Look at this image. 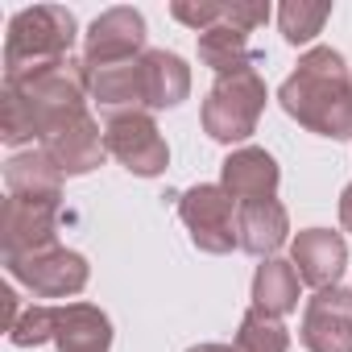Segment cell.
<instances>
[{
  "mask_svg": "<svg viewBox=\"0 0 352 352\" xmlns=\"http://www.w3.org/2000/svg\"><path fill=\"white\" fill-rule=\"evenodd\" d=\"M278 104L307 133L352 141V71L340 50L311 46L298 58V67L282 79Z\"/></svg>",
  "mask_w": 352,
  "mask_h": 352,
  "instance_id": "6da1fadb",
  "label": "cell"
},
{
  "mask_svg": "<svg viewBox=\"0 0 352 352\" xmlns=\"http://www.w3.org/2000/svg\"><path fill=\"white\" fill-rule=\"evenodd\" d=\"M5 91L30 112L34 129H38V145L58 133L63 124L87 116L91 108V83H87V63L83 58H58V63H46L38 71H25V75H13L5 79Z\"/></svg>",
  "mask_w": 352,
  "mask_h": 352,
  "instance_id": "7a4b0ae2",
  "label": "cell"
},
{
  "mask_svg": "<svg viewBox=\"0 0 352 352\" xmlns=\"http://www.w3.org/2000/svg\"><path fill=\"white\" fill-rule=\"evenodd\" d=\"M75 38H79V21L63 5H34V9L13 13L9 34H5V79L71 58Z\"/></svg>",
  "mask_w": 352,
  "mask_h": 352,
  "instance_id": "3957f363",
  "label": "cell"
},
{
  "mask_svg": "<svg viewBox=\"0 0 352 352\" xmlns=\"http://www.w3.org/2000/svg\"><path fill=\"white\" fill-rule=\"evenodd\" d=\"M265 100H270V87H265V75L257 67L216 79L212 91H208V100H204V108H199L204 133L212 141H220V145L249 141L257 133V124H261Z\"/></svg>",
  "mask_w": 352,
  "mask_h": 352,
  "instance_id": "277c9868",
  "label": "cell"
},
{
  "mask_svg": "<svg viewBox=\"0 0 352 352\" xmlns=\"http://www.w3.org/2000/svg\"><path fill=\"white\" fill-rule=\"evenodd\" d=\"M236 212H241V204L220 183H199V187H187L179 195V220L187 224L191 245L199 253H212V257H224V253L241 249Z\"/></svg>",
  "mask_w": 352,
  "mask_h": 352,
  "instance_id": "5b68a950",
  "label": "cell"
},
{
  "mask_svg": "<svg viewBox=\"0 0 352 352\" xmlns=\"http://www.w3.org/2000/svg\"><path fill=\"white\" fill-rule=\"evenodd\" d=\"M108 153L137 179H157L170 166V145L153 120V112H112L104 116Z\"/></svg>",
  "mask_w": 352,
  "mask_h": 352,
  "instance_id": "8992f818",
  "label": "cell"
},
{
  "mask_svg": "<svg viewBox=\"0 0 352 352\" xmlns=\"http://www.w3.org/2000/svg\"><path fill=\"white\" fill-rule=\"evenodd\" d=\"M5 270L34 298H75V294H83L87 278H91L87 257L75 253V249H67V245H54L46 253H34V257L5 261Z\"/></svg>",
  "mask_w": 352,
  "mask_h": 352,
  "instance_id": "52a82bcc",
  "label": "cell"
},
{
  "mask_svg": "<svg viewBox=\"0 0 352 352\" xmlns=\"http://www.w3.org/2000/svg\"><path fill=\"white\" fill-rule=\"evenodd\" d=\"M145 17L129 5H116V9H104L87 34H83V63L87 71L96 67H112V63H129V58H141L149 46H145Z\"/></svg>",
  "mask_w": 352,
  "mask_h": 352,
  "instance_id": "ba28073f",
  "label": "cell"
},
{
  "mask_svg": "<svg viewBox=\"0 0 352 352\" xmlns=\"http://www.w3.org/2000/svg\"><path fill=\"white\" fill-rule=\"evenodd\" d=\"M58 216H63V204L5 199V212H0V249H5V261L54 249L58 245Z\"/></svg>",
  "mask_w": 352,
  "mask_h": 352,
  "instance_id": "9c48e42d",
  "label": "cell"
},
{
  "mask_svg": "<svg viewBox=\"0 0 352 352\" xmlns=\"http://www.w3.org/2000/svg\"><path fill=\"white\" fill-rule=\"evenodd\" d=\"M298 340L307 352H352V290H315L302 307Z\"/></svg>",
  "mask_w": 352,
  "mask_h": 352,
  "instance_id": "30bf717a",
  "label": "cell"
},
{
  "mask_svg": "<svg viewBox=\"0 0 352 352\" xmlns=\"http://www.w3.org/2000/svg\"><path fill=\"white\" fill-rule=\"evenodd\" d=\"M58 170H63V179H83V174L100 170L104 157H108V141H104V124L87 112L71 124H63L58 133H50L42 145H38Z\"/></svg>",
  "mask_w": 352,
  "mask_h": 352,
  "instance_id": "8fae6325",
  "label": "cell"
},
{
  "mask_svg": "<svg viewBox=\"0 0 352 352\" xmlns=\"http://www.w3.org/2000/svg\"><path fill=\"white\" fill-rule=\"evenodd\" d=\"M290 261H294L302 286L331 290V286H340V278L348 270V241H344V232H331V228H302L290 241Z\"/></svg>",
  "mask_w": 352,
  "mask_h": 352,
  "instance_id": "7c38bea8",
  "label": "cell"
},
{
  "mask_svg": "<svg viewBox=\"0 0 352 352\" xmlns=\"http://www.w3.org/2000/svg\"><path fill=\"white\" fill-rule=\"evenodd\" d=\"M278 183L282 170L278 157L261 145H241L220 162V187L236 199V204H253V199H278Z\"/></svg>",
  "mask_w": 352,
  "mask_h": 352,
  "instance_id": "4fadbf2b",
  "label": "cell"
},
{
  "mask_svg": "<svg viewBox=\"0 0 352 352\" xmlns=\"http://www.w3.org/2000/svg\"><path fill=\"white\" fill-rule=\"evenodd\" d=\"M141 87H145V112L179 108L191 96V67L174 50H145L141 54Z\"/></svg>",
  "mask_w": 352,
  "mask_h": 352,
  "instance_id": "5bb4252c",
  "label": "cell"
},
{
  "mask_svg": "<svg viewBox=\"0 0 352 352\" xmlns=\"http://www.w3.org/2000/svg\"><path fill=\"white\" fill-rule=\"evenodd\" d=\"M236 232H241V249L249 257H278V249L290 241V212L282 199H253L241 204L236 212Z\"/></svg>",
  "mask_w": 352,
  "mask_h": 352,
  "instance_id": "9a60e30c",
  "label": "cell"
},
{
  "mask_svg": "<svg viewBox=\"0 0 352 352\" xmlns=\"http://www.w3.org/2000/svg\"><path fill=\"white\" fill-rule=\"evenodd\" d=\"M9 199L25 204H63V170L42 149H21L5 162Z\"/></svg>",
  "mask_w": 352,
  "mask_h": 352,
  "instance_id": "2e32d148",
  "label": "cell"
},
{
  "mask_svg": "<svg viewBox=\"0 0 352 352\" xmlns=\"http://www.w3.org/2000/svg\"><path fill=\"white\" fill-rule=\"evenodd\" d=\"M54 348L58 352H108L112 348V319L96 302H58Z\"/></svg>",
  "mask_w": 352,
  "mask_h": 352,
  "instance_id": "e0dca14e",
  "label": "cell"
},
{
  "mask_svg": "<svg viewBox=\"0 0 352 352\" xmlns=\"http://www.w3.org/2000/svg\"><path fill=\"white\" fill-rule=\"evenodd\" d=\"M298 286H302V278H298L294 261L265 257L257 265V274H253V311H261L270 319L294 315L298 311Z\"/></svg>",
  "mask_w": 352,
  "mask_h": 352,
  "instance_id": "ac0fdd59",
  "label": "cell"
},
{
  "mask_svg": "<svg viewBox=\"0 0 352 352\" xmlns=\"http://www.w3.org/2000/svg\"><path fill=\"white\" fill-rule=\"evenodd\" d=\"M199 63H204L208 71H216V79H224V75H236V71L257 67L261 54L249 46V34H245L241 25L220 21L216 30L199 34Z\"/></svg>",
  "mask_w": 352,
  "mask_h": 352,
  "instance_id": "d6986e66",
  "label": "cell"
},
{
  "mask_svg": "<svg viewBox=\"0 0 352 352\" xmlns=\"http://www.w3.org/2000/svg\"><path fill=\"white\" fill-rule=\"evenodd\" d=\"M232 352H290V331L282 319H270L249 307L232 336Z\"/></svg>",
  "mask_w": 352,
  "mask_h": 352,
  "instance_id": "ffe728a7",
  "label": "cell"
},
{
  "mask_svg": "<svg viewBox=\"0 0 352 352\" xmlns=\"http://www.w3.org/2000/svg\"><path fill=\"white\" fill-rule=\"evenodd\" d=\"M331 17V5H315V0H286L278 9V25H282V38L290 46H307L323 34Z\"/></svg>",
  "mask_w": 352,
  "mask_h": 352,
  "instance_id": "44dd1931",
  "label": "cell"
},
{
  "mask_svg": "<svg viewBox=\"0 0 352 352\" xmlns=\"http://www.w3.org/2000/svg\"><path fill=\"white\" fill-rule=\"evenodd\" d=\"M54 311L58 302H34L21 311V319L13 323L9 340L17 348H38V344H54Z\"/></svg>",
  "mask_w": 352,
  "mask_h": 352,
  "instance_id": "7402d4cb",
  "label": "cell"
},
{
  "mask_svg": "<svg viewBox=\"0 0 352 352\" xmlns=\"http://www.w3.org/2000/svg\"><path fill=\"white\" fill-rule=\"evenodd\" d=\"M170 17L187 30H195V34H208L224 21V0H174Z\"/></svg>",
  "mask_w": 352,
  "mask_h": 352,
  "instance_id": "603a6c76",
  "label": "cell"
},
{
  "mask_svg": "<svg viewBox=\"0 0 352 352\" xmlns=\"http://www.w3.org/2000/svg\"><path fill=\"white\" fill-rule=\"evenodd\" d=\"M224 21L241 25L245 34H253L257 25L270 21V5H265V0H224Z\"/></svg>",
  "mask_w": 352,
  "mask_h": 352,
  "instance_id": "cb8c5ba5",
  "label": "cell"
},
{
  "mask_svg": "<svg viewBox=\"0 0 352 352\" xmlns=\"http://www.w3.org/2000/svg\"><path fill=\"white\" fill-rule=\"evenodd\" d=\"M0 298H5V331H13V323L21 319V302H17L13 286H5V290H0Z\"/></svg>",
  "mask_w": 352,
  "mask_h": 352,
  "instance_id": "d4e9b609",
  "label": "cell"
},
{
  "mask_svg": "<svg viewBox=\"0 0 352 352\" xmlns=\"http://www.w3.org/2000/svg\"><path fill=\"white\" fill-rule=\"evenodd\" d=\"M340 224H344V232H352V183L340 191Z\"/></svg>",
  "mask_w": 352,
  "mask_h": 352,
  "instance_id": "484cf974",
  "label": "cell"
},
{
  "mask_svg": "<svg viewBox=\"0 0 352 352\" xmlns=\"http://www.w3.org/2000/svg\"><path fill=\"white\" fill-rule=\"evenodd\" d=\"M187 352H232V344H195Z\"/></svg>",
  "mask_w": 352,
  "mask_h": 352,
  "instance_id": "4316f807",
  "label": "cell"
}]
</instances>
